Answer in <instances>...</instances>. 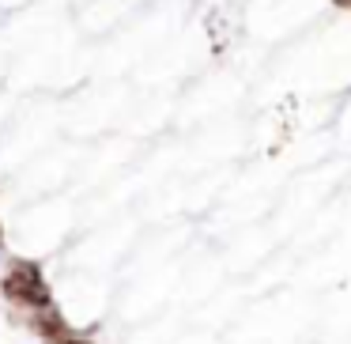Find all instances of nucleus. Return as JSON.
Returning a JSON list of instances; mask_svg holds the SVG:
<instances>
[{
    "mask_svg": "<svg viewBox=\"0 0 351 344\" xmlns=\"http://www.w3.org/2000/svg\"><path fill=\"white\" fill-rule=\"evenodd\" d=\"M4 291L8 295H16V299H23V303H34V306H46V288H42V276H38V268L34 265H16L12 268V276H8V284H4Z\"/></svg>",
    "mask_w": 351,
    "mask_h": 344,
    "instance_id": "f257e3e1",
    "label": "nucleus"
},
{
    "mask_svg": "<svg viewBox=\"0 0 351 344\" xmlns=\"http://www.w3.org/2000/svg\"><path fill=\"white\" fill-rule=\"evenodd\" d=\"M64 344H84V341H64Z\"/></svg>",
    "mask_w": 351,
    "mask_h": 344,
    "instance_id": "7ed1b4c3",
    "label": "nucleus"
},
{
    "mask_svg": "<svg viewBox=\"0 0 351 344\" xmlns=\"http://www.w3.org/2000/svg\"><path fill=\"white\" fill-rule=\"evenodd\" d=\"M336 8H351V0H336Z\"/></svg>",
    "mask_w": 351,
    "mask_h": 344,
    "instance_id": "f03ea898",
    "label": "nucleus"
}]
</instances>
